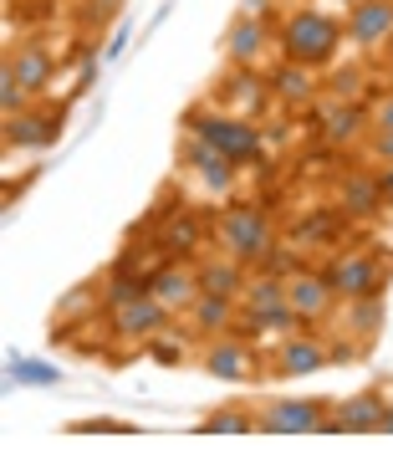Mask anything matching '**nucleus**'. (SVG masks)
I'll use <instances>...</instances> for the list:
<instances>
[{
    "label": "nucleus",
    "instance_id": "36",
    "mask_svg": "<svg viewBox=\"0 0 393 460\" xmlns=\"http://www.w3.org/2000/svg\"><path fill=\"white\" fill-rule=\"evenodd\" d=\"M373 128H389V133H393V93L373 108Z\"/></svg>",
    "mask_w": 393,
    "mask_h": 460
},
{
    "label": "nucleus",
    "instance_id": "34",
    "mask_svg": "<svg viewBox=\"0 0 393 460\" xmlns=\"http://www.w3.org/2000/svg\"><path fill=\"white\" fill-rule=\"evenodd\" d=\"M98 302H102L98 287H77V292H72L62 307H57V323H62V317H72V313H83V307H98Z\"/></svg>",
    "mask_w": 393,
    "mask_h": 460
},
{
    "label": "nucleus",
    "instance_id": "31",
    "mask_svg": "<svg viewBox=\"0 0 393 460\" xmlns=\"http://www.w3.org/2000/svg\"><path fill=\"white\" fill-rule=\"evenodd\" d=\"M11 384H62V368L36 358H11Z\"/></svg>",
    "mask_w": 393,
    "mask_h": 460
},
{
    "label": "nucleus",
    "instance_id": "12",
    "mask_svg": "<svg viewBox=\"0 0 393 460\" xmlns=\"http://www.w3.org/2000/svg\"><path fill=\"white\" fill-rule=\"evenodd\" d=\"M328 363H332V353H328V343H322L317 332H292V338H281L276 368H271V374H281V378H307V374H322Z\"/></svg>",
    "mask_w": 393,
    "mask_h": 460
},
{
    "label": "nucleus",
    "instance_id": "9",
    "mask_svg": "<svg viewBox=\"0 0 393 460\" xmlns=\"http://www.w3.org/2000/svg\"><path fill=\"white\" fill-rule=\"evenodd\" d=\"M286 307L292 313H301V323H322V317H332V307H337V292L328 287V277L322 271H292L286 277Z\"/></svg>",
    "mask_w": 393,
    "mask_h": 460
},
{
    "label": "nucleus",
    "instance_id": "16",
    "mask_svg": "<svg viewBox=\"0 0 393 460\" xmlns=\"http://www.w3.org/2000/svg\"><path fill=\"white\" fill-rule=\"evenodd\" d=\"M62 138V113H16L5 118V144L11 148H51Z\"/></svg>",
    "mask_w": 393,
    "mask_h": 460
},
{
    "label": "nucleus",
    "instance_id": "10",
    "mask_svg": "<svg viewBox=\"0 0 393 460\" xmlns=\"http://www.w3.org/2000/svg\"><path fill=\"white\" fill-rule=\"evenodd\" d=\"M113 332L123 338V343H148L159 328H169L174 317H169V307L159 302V296L148 292V296H138V302H123V307H113Z\"/></svg>",
    "mask_w": 393,
    "mask_h": 460
},
{
    "label": "nucleus",
    "instance_id": "5",
    "mask_svg": "<svg viewBox=\"0 0 393 460\" xmlns=\"http://www.w3.org/2000/svg\"><path fill=\"white\" fill-rule=\"evenodd\" d=\"M332 399H271L256 410L266 435H322L332 420Z\"/></svg>",
    "mask_w": 393,
    "mask_h": 460
},
{
    "label": "nucleus",
    "instance_id": "33",
    "mask_svg": "<svg viewBox=\"0 0 393 460\" xmlns=\"http://www.w3.org/2000/svg\"><path fill=\"white\" fill-rule=\"evenodd\" d=\"M328 353H332V363H358V358H368V348H362L358 338H347V332H337V338H332Z\"/></svg>",
    "mask_w": 393,
    "mask_h": 460
},
{
    "label": "nucleus",
    "instance_id": "13",
    "mask_svg": "<svg viewBox=\"0 0 393 460\" xmlns=\"http://www.w3.org/2000/svg\"><path fill=\"white\" fill-rule=\"evenodd\" d=\"M5 62H11V72L21 77V87H26L31 98H41L51 87V77H57V57L47 51V41H21Z\"/></svg>",
    "mask_w": 393,
    "mask_h": 460
},
{
    "label": "nucleus",
    "instance_id": "29",
    "mask_svg": "<svg viewBox=\"0 0 393 460\" xmlns=\"http://www.w3.org/2000/svg\"><path fill=\"white\" fill-rule=\"evenodd\" d=\"M144 348H148V353H153L159 363H184V358H189V343H184V332H179V328H159Z\"/></svg>",
    "mask_w": 393,
    "mask_h": 460
},
{
    "label": "nucleus",
    "instance_id": "6",
    "mask_svg": "<svg viewBox=\"0 0 393 460\" xmlns=\"http://www.w3.org/2000/svg\"><path fill=\"white\" fill-rule=\"evenodd\" d=\"M383 410H389L383 389H358V394H347L343 404L332 410L322 435H378V429H383Z\"/></svg>",
    "mask_w": 393,
    "mask_h": 460
},
{
    "label": "nucleus",
    "instance_id": "26",
    "mask_svg": "<svg viewBox=\"0 0 393 460\" xmlns=\"http://www.w3.org/2000/svg\"><path fill=\"white\" fill-rule=\"evenodd\" d=\"M281 302H286V277H271V271L250 277L246 292H240V307L246 313H266V307H281Z\"/></svg>",
    "mask_w": 393,
    "mask_h": 460
},
{
    "label": "nucleus",
    "instance_id": "3",
    "mask_svg": "<svg viewBox=\"0 0 393 460\" xmlns=\"http://www.w3.org/2000/svg\"><path fill=\"white\" fill-rule=\"evenodd\" d=\"M214 235H220V251L225 256H235V261H246V266H261L266 251L276 246V226H271V215L261 205H230L220 215Z\"/></svg>",
    "mask_w": 393,
    "mask_h": 460
},
{
    "label": "nucleus",
    "instance_id": "27",
    "mask_svg": "<svg viewBox=\"0 0 393 460\" xmlns=\"http://www.w3.org/2000/svg\"><path fill=\"white\" fill-rule=\"evenodd\" d=\"M195 246H199V226L189 220V215H174V220L159 230V251H179V256H189Z\"/></svg>",
    "mask_w": 393,
    "mask_h": 460
},
{
    "label": "nucleus",
    "instance_id": "35",
    "mask_svg": "<svg viewBox=\"0 0 393 460\" xmlns=\"http://www.w3.org/2000/svg\"><path fill=\"white\" fill-rule=\"evenodd\" d=\"M368 154H373L378 164H393V133H389V128H373V138H368Z\"/></svg>",
    "mask_w": 393,
    "mask_h": 460
},
{
    "label": "nucleus",
    "instance_id": "20",
    "mask_svg": "<svg viewBox=\"0 0 393 460\" xmlns=\"http://www.w3.org/2000/svg\"><path fill=\"white\" fill-rule=\"evenodd\" d=\"M195 271H199V287L205 292H220V296H235L240 302V292H246V261H235V256H205V261H195Z\"/></svg>",
    "mask_w": 393,
    "mask_h": 460
},
{
    "label": "nucleus",
    "instance_id": "25",
    "mask_svg": "<svg viewBox=\"0 0 393 460\" xmlns=\"http://www.w3.org/2000/svg\"><path fill=\"white\" fill-rule=\"evenodd\" d=\"M138 296H148V271H108V281H102V307L113 313V307H123V302H138Z\"/></svg>",
    "mask_w": 393,
    "mask_h": 460
},
{
    "label": "nucleus",
    "instance_id": "4",
    "mask_svg": "<svg viewBox=\"0 0 393 460\" xmlns=\"http://www.w3.org/2000/svg\"><path fill=\"white\" fill-rule=\"evenodd\" d=\"M322 277L337 296H383L389 292V277H393V256H362V251H347V256H332L322 266Z\"/></svg>",
    "mask_w": 393,
    "mask_h": 460
},
{
    "label": "nucleus",
    "instance_id": "24",
    "mask_svg": "<svg viewBox=\"0 0 393 460\" xmlns=\"http://www.w3.org/2000/svg\"><path fill=\"white\" fill-rule=\"evenodd\" d=\"M362 133H368V123H362V108H353V102H337L328 113V128H322V138H328L332 148H347L358 144Z\"/></svg>",
    "mask_w": 393,
    "mask_h": 460
},
{
    "label": "nucleus",
    "instance_id": "40",
    "mask_svg": "<svg viewBox=\"0 0 393 460\" xmlns=\"http://www.w3.org/2000/svg\"><path fill=\"white\" fill-rule=\"evenodd\" d=\"M378 184H383V199H393V164H383V174H378Z\"/></svg>",
    "mask_w": 393,
    "mask_h": 460
},
{
    "label": "nucleus",
    "instance_id": "42",
    "mask_svg": "<svg viewBox=\"0 0 393 460\" xmlns=\"http://www.w3.org/2000/svg\"><path fill=\"white\" fill-rule=\"evenodd\" d=\"M347 5H358V0H347Z\"/></svg>",
    "mask_w": 393,
    "mask_h": 460
},
{
    "label": "nucleus",
    "instance_id": "17",
    "mask_svg": "<svg viewBox=\"0 0 393 460\" xmlns=\"http://www.w3.org/2000/svg\"><path fill=\"white\" fill-rule=\"evenodd\" d=\"M184 169H195L210 190L225 195L230 184H235V169H240V164H235L230 154H220L214 144H205V138H189V148H184Z\"/></svg>",
    "mask_w": 393,
    "mask_h": 460
},
{
    "label": "nucleus",
    "instance_id": "15",
    "mask_svg": "<svg viewBox=\"0 0 393 460\" xmlns=\"http://www.w3.org/2000/svg\"><path fill=\"white\" fill-rule=\"evenodd\" d=\"M337 323H343L347 338H358L362 348H373V338L383 332V323H389V302H383V296H347Z\"/></svg>",
    "mask_w": 393,
    "mask_h": 460
},
{
    "label": "nucleus",
    "instance_id": "30",
    "mask_svg": "<svg viewBox=\"0 0 393 460\" xmlns=\"http://www.w3.org/2000/svg\"><path fill=\"white\" fill-rule=\"evenodd\" d=\"M26 102H31V93L21 87V77L11 72V62H0V113L16 118V113H26Z\"/></svg>",
    "mask_w": 393,
    "mask_h": 460
},
{
    "label": "nucleus",
    "instance_id": "32",
    "mask_svg": "<svg viewBox=\"0 0 393 460\" xmlns=\"http://www.w3.org/2000/svg\"><path fill=\"white\" fill-rule=\"evenodd\" d=\"M328 93H332L337 102H353V98L362 93V66H343V72H332Z\"/></svg>",
    "mask_w": 393,
    "mask_h": 460
},
{
    "label": "nucleus",
    "instance_id": "18",
    "mask_svg": "<svg viewBox=\"0 0 393 460\" xmlns=\"http://www.w3.org/2000/svg\"><path fill=\"white\" fill-rule=\"evenodd\" d=\"M337 210L347 220H373L383 210V184H378V174H347V180H337Z\"/></svg>",
    "mask_w": 393,
    "mask_h": 460
},
{
    "label": "nucleus",
    "instance_id": "38",
    "mask_svg": "<svg viewBox=\"0 0 393 460\" xmlns=\"http://www.w3.org/2000/svg\"><path fill=\"white\" fill-rule=\"evenodd\" d=\"M266 11H271V0H246V11H240V16H261L266 21Z\"/></svg>",
    "mask_w": 393,
    "mask_h": 460
},
{
    "label": "nucleus",
    "instance_id": "22",
    "mask_svg": "<svg viewBox=\"0 0 393 460\" xmlns=\"http://www.w3.org/2000/svg\"><path fill=\"white\" fill-rule=\"evenodd\" d=\"M266 93H271V87H261V77H256L250 66H235L225 77V87H220V102H240V118H256Z\"/></svg>",
    "mask_w": 393,
    "mask_h": 460
},
{
    "label": "nucleus",
    "instance_id": "21",
    "mask_svg": "<svg viewBox=\"0 0 393 460\" xmlns=\"http://www.w3.org/2000/svg\"><path fill=\"white\" fill-rule=\"evenodd\" d=\"M189 323H195V332H205V338H214V332L235 328V296H220V292H199V302L189 307Z\"/></svg>",
    "mask_w": 393,
    "mask_h": 460
},
{
    "label": "nucleus",
    "instance_id": "14",
    "mask_svg": "<svg viewBox=\"0 0 393 460\" xmlns=\"http://www.w3.org/2000/svg\"><path fill=\"white\" fill-rule=\"evenodd\" d=\"M311 72H317V66H301V62H286V57H281V62L271 66V98L286 102V108H311L317 93H322Z\"/></svg>",
    "mask_w": 393,
    "mask_h": 460
},
{
    "label": "nucleus",
    "instance_id": "41",
    "mask_svg": "<svg viewBox=\"0 0 393 460\" xmlns=\"http://www.w3.org/2000/svg\"><path fill=\"white\" fill-rule=\"evenodd\" d=\"M378 435H393V399H389V410H383V429Z\"/></svg>",
    "mask_w": 393,
    "mask_h": 460
},
{
    "label": "nucleus",
    "instance_id": "28",
    "mask_svg": "<svg viewBox=\"0 0 393 460\" xmlns=\"http://www.w3.org/2000/svg\"><path fill=\"white\" fill-rule=\"evenodd\" d=\"M343 226H347V215H343V210L311 215L307 226H296V241H301V246H322V241H332V235H337Z\"/></svg>",
    "mask_w": 393,
    "mask_h": 460
},
{
    "label": "nucleus",
    "instance_id": "8",
    "mask_svg": "<svg viewBox=\"0 0 393 460\" xmlns=\"http://www.w3.org/2000/svg\"><path fill=\"white\" fill-rule=\"evenodd\" d=\"M148 292H153V296L169 307V317H179V313H189V307L199 302V292H205V287H199V271H195V266L164 261V266H153V271H148Z\"/></svg>",
    "mask_w": 393,
    "mask_h": 460
},
{
    "label": "nucleus",
    "instance_id": "11",
    "mask_svg": "<svg viewBox=\"0 0 393 460\" xmlns=\"http://www.w3.org/2000/svg\"><path fill=\"white\" fill-rule=\"evenodd\" d=\"M205 374L225 378V384H246V378H256V348L246 338H235V332H220L205 348Z\"/></svg>",
    "mask_w": 393,
    "mask_h": 460
},
{
    "label": "nucleus",
    "instance_id": "7",
    "mask_svg": "<svg viewBox=\"0 0 393 460\" xmlns=\"http://www.w3.org/2000/svg\"><path fill=\"white\" fill-rule=\"evenodd\" d=\"M347 41L358 51H383L393 41V0H358L347 5Z\"/></svg>",
    "mask_w": 393,
    "mask_h": 460
},
{
    "label": "nucleus",
    "instance_id": "39",
    "mask_svg": "<svg viewBox=\"0 0 393 460\" xmlns=\"http://www.w3.org/2000/svg\"><path fill=\"white\" fill-rule=\"evenodd\" d=\"M113 11H118V0H92V16H98V21H108Z\"/></svg>",
    "mask_w": 393,
    "mask_h": 460
},
{
    "label": "nucleus",
    "instance_id": "2",
    "mask_svg": "<svg viewBox=\"0 0 393 460\" xmlns=\"http://www.w3.org/2000/svg\"><path fill=\"white\" fill-rule=\"evenodd\" d=\"M184 128H189V138H205V144H214L220 154H230L240 169L266 159L261 128L240 113H205V108H189V113H184Z\"/></svg>",
    "mask_w": 393,
    "mask_h": 460
},
{
    "label": "nucleus",
    "instance_id": "19",
    "mask_svg": "<svg viewBox=\"0 0 393 460\" xmlns=\"http://www.w3.org/2000/svg\"><path fill=\"white\" fill-rule=\"evenodd\" d=\"M266 41H271V31H266L261 16H235V26H230V36H225V57L235 66H261Z\"/></svg>",
    "mask_w": 393,
    "mask_h": 460
},
{
    "label": "nucleus",
    "instance_id": "23",
    "mask_svg": "<svg viewBox=\"0 0 393 460\" xmlns=\"http://www.w3.org/2000/svg\"><path fill=\"white\" fill-rule=\"evenodd\" d=\"M199 429H205V435H256L261 420H256L246 404H220V410H210L199 420Z\"/></svg>",
    "mask_w": 393,
    "mask_h": 460
},
{
    "label": "nucleus",
    "instance_id": "1",
    "mask_svg": "<svg viewBox=\"0 0 393 460\" xmlns=\"http://www.w3.org/2000/svg\"><path fill=\"white\" fill-rule=\"evenodd\" d=\"M347 26L343 21L322 16V11H292V16L281 21V57L286 62H301V66H328L332 57H337V47H343Z\"/></svg>",
    "mask_w": 393,
    "mask_h": 460
},
{
    "label": "nucleus",
    "instance_id": "37",
    "mask_svg": "<svg viewBox=\"0 0 393 460\" xmlns=\"http://www.w3.org/2000/svg\"><path fill=\"white\" fill-rule=\"evenodd\" d=\"M123 47H128V21H123V26L113 31V41H108V51H102V62H113V57H118Z\"/></svg>",
    "mask_w": 393,
    "mask_h": 460
}]
</instances>
